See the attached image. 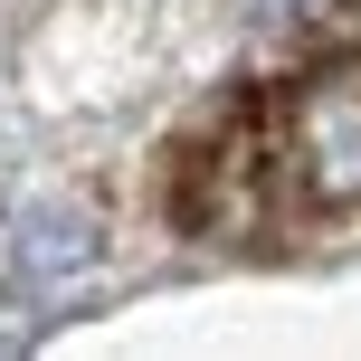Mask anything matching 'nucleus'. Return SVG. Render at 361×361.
<instances>
[{
	"label": "nucleus",
	"mask_w": 361,
	"mask_h": 361,
	"mask_svg": "<svg viewBox=\"0 0 361 361\" xmlns=\"http://www.w3.org/2000/svg\"><path fill=\"white\" fill-rule=\"evenodd\" d=\"M286 171L314 209H361V76L324 67L286 95Z\"/></svg>",
	"instance_id": "1"
},
{
	"label": "nucleus",
	"mask_w": 361,
	"mask_h": 361,
	"mask_svg": "<svg viewBox=\"0 0 361 361\" xmlns=\"http://www.w3.org/2000/svg\"><path fill=\"white\" fill-rule=\"evenodd\" d=\"M95 267V209L86 200H38L10 228V276L29 295H67V276Z\"/></svg>",
	"instance_id": "2"
},
{
	"label": "nucleus",
	"mask_w": 361,
	"mask_h": 361,
	"mask_svg": "<svg viewBox=\"0 0 361 361\" xmlns=\"http://www.w3.org/2000/svg\"><path fill=\"white\" fill-rule=\"evenodd\" d=\"M257 10H286V0H257Z\"/></svg>",
	"instance_id": "3"
}]
</instances>
